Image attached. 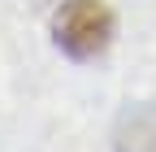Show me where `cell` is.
Instances as JSON below:
<instances>
[{"instance_id": "cell-1", "label": "cell", "mask_w": 156, "mask_h": 152, "mask_svg": "<svg viewBox=\"0 0 156 152\" xmlns=\"http://www.w3.org/2000/svg\"><path fill=\"white\" fill-rule=\"evenodd\" d=\"M52 39L69 61H95L113 44V13L104 0H65L52 17Z\"/></svg>"}, {"instance_id": "cell-2", "label": "cell", "mask_w": 156, "mask_h": 152, "mask_svg": "<svg viewBox=\"0 0 156 152\" xmlns=\"http://www.w3.org/2000/svg\"><path fill=\"white\" fill-rule=\"evenodd\" d=\"M126 122H130V135L117 139V148H122V152H143V148H152V152H156V109L134 113V118H126Z\"/></svg>"}]
</instances>
